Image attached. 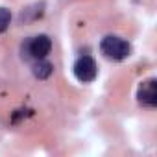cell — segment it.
Instances as JSON below:
<instances>
[{
    "label": "cell",
    "instance_id": "6",
    "mask_svg": "<svg viewBox=\"0 0 157 157\" xmlns=\"http://www.w3.org/2000/svg\"><path fill=\"white\" fill-rule=\"evenodd\" d=\"M10 22H11V13H10V10L0 8V33H4V32L10 28Z\"/></svg>",
    "mask_w": 157,
    "mask_h": 157
},
{
    "label": "cell",
    "instance_id": "5",
    "mask_svg": "<svg viewBox=\"0 0 157 157\" xmlns=\"http://www.w3.org/2000/svg\"><path fill=\"white\" fill-rule=\"evenodd\" d=\"M54 72V65L48 63L46 59H37V63L33 65V76L39 78V80H46V78H50Z\"/></svg>",
    "mask_w": 157,
    "mask_h": 157
},
{
    "label": "cell",
    "instance_id": "1",
    "mask_svg": "<svg viewBox=\"0 0 157 157\" xmlns=\"http://www.w3.org/2000/svg\"><path fill=\"white\" fill-rule=\"evenodd\" d=\"M100 50L105 57L113 59V61H120V59H126L131 52V46L128 41L117 37V35H107L102 39L100 43Z\"/></svg>",
    "mask_w": 157,
    "mask_h": 157
},
{
    "label": "cell",
    "instance_id": "2",
    "mask_svg": "<svg viewBox=\"0 0 157 157\" xmlns=\"http://www.w3.org/2000/svg\"><path fill=\"white\" fill-rule=\"evenodd\" d=\"M52 50V41L48 35H35L24 41L22 44V56L26 54V59H44Z\"/></svg>",
    "mask_w": 157,
    "mask_h": 157
},
{
    "label": "cell",
    "instance_id": "4",
    "mask_svg": "<svg viewBox=\"0 0 157 157\" xmlns=\"http://www.w3.org/2000/svg\"><path fill=\"white\" fill-rule=\"evenodd\" d=\"M137 100H139V104L144 105V107H155V105H157V82L153 80V78L144 80V82L139 85Z\"/></svg>",
    "mask_w": 157,
    "mask_h": 157
},
{
    "label": "cell",
    "instance_id": "3",
    "mask_svg": "<svg viewBox=\"0 0 157 157\" xmlns=\"http://www.w3.org/2000/svg\"><path fill=\"white\" fill-rule=\"evenodd\" d=\"M96 74H98L96 61L91 56H82V57L76 59V63H74V76L80 82L89 83V82H93L96 78Z\"/></svg>",
    "mask_w": 157,
    "mask_h": 157
}]
</instances>
